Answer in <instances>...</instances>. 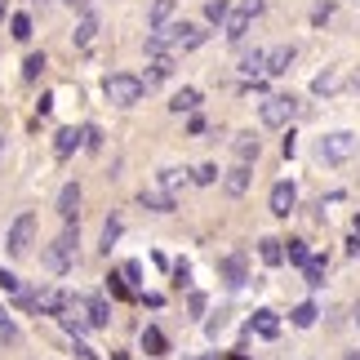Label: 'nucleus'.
Returning a JSON list of instances; mask_svg holds the SVG:
<instances>
[{
    "mask_svg": "<svg viewBox=\"0 0 360 360\" xmlns=\"http://www.w3.org/2000/svg\"><path fill=\"white\" fill-rule=\"evenodd\" d=\"M72 352H76L80 360H98V352H94L89 342H80V338H72Z\"/></svg>",
    "mask_w": 360,
    "mask_h": 360,
    "instance_id": "obj_42",
    "label": "nucleus"
},
{
    "mask_svg": "<svg viewBox=\"0 0 360 360\" xmlns=\"http://www.w3.org/2000/svg\"><path fill=\"white\" fill-rule=\"evenodd\" d=\"M196 107H200V89H191V85L178 89L174 98H169V112H174V116H191Z\"/></svg>",
    "mask_w": 360,
    "mask_h": 360,
    "instance_id": "obj_20",
    "label": "nucleus"
},
{
    "mask_svg": "<svg viewBox=\"0 0 360 360\" xmlns=\"http://www.w3.org/2000/svg\"><path fill=\"white\" fill-rule=\"evenodd\" d=\"M174 9H178V0H151V13H147V27H165L174 18Z\"/></svg>",
    "mask_w": 360,
    "mask_h": 360,
    "instance_id": "obj_24",
    "label": "nucleus"
},
{
    "mask_svg": "<svg viewBox=\"0 0 360 360\" xmlns=\"http://www.w3.org/2000/svg\"><path fill=\"white\" fill-rule=\"evenodd\" d=\"M5 245H9L13 258H27V254H32V245H36V214H18V218H13Z\"/></svg>",
    "mask_w": 360,
    "mask_h": 360,
    "instance_id": "obj_5",
    "label": "nucleus"
},
{
    "mask_svg": "<svg viewBox=\"0 0 360 360\" xmlns=\"http://www.w3.org/2000/svg\"><path fill=\"white\" fill-rule=\"evenodd\" d=\"M174 285H178V289H187V285H191V262H183V258L174 262Z\"/></svg>",
    "mask_w": 360,
    "mask_h": 360,
    "instance_id": "obj_37",
    "label": "nucleus"
},
{
    "mask_svg": "<svg viewBox=\"0 0 360 360\" xmlns=\"http://www.w3.org/2000/svg\"><path fill=\"white\" fill-rule=\"evenodd\" d=\"M240 72H245V76H258V72H267V53H262V49L245 53V58H240Z\"/></svg>",
    "mask_w": 360,
    "mask_h": 360,
    "instance_id": "obj_32",
    "label": "nucleus"
},
{
    "mask_svg": "<svg viewBox=\"0 0 360 360\" xmlns=\"http://www.w3.org/2000/svg\"><path fill=\"white\" fill-rule=\"evenodd\" d=\"M5 13H9V0H0V22H5Z\"/></svg>",
    "mask_w": 360,
    "mask_h": 360,
    "instance_id": "obj_48",
    "label": "nucleus"
},
{
    "mask_svg": "<svg viewBox=\"0 0 360 360\" xmlns=\"http://www.w3.org/2000/svg\"><path fill=\"white\" fill-rule=\"evenodd\" d=\"M76 227L72 223H67L63 231H58V240H53L49 249H45V267H53V271H67V267H72V262H76Z\"/></svg>",
    "mask_w": 360,
    "mask_h": 360,
    "instance_id": "obj_4",
    "label": "nucleus"
},
{
    "mask_svg": "<svg viewBox=\"0 0 360 360\" xmlns=\"http://www.w3.org/2000/svg\"><path fill=\"white\" fill-rule=\"evenodd\" d=\"M262 13V5L258 0H249L245 9H236V13H227V22H223V32H227V40L231 45H240V40L249 36V27H254V18Z\"/></svg>",
    "mask_w": 360,
    "mask_h": 360,
    "instance_id": "obj_7",
    "label": "nucleus"
},
{
    "mask_svg": "<svg viewBox=\"0 0 360 360\" xmlns=\"http://www.w3.org/2000/svg\"><path fill=\"white\" fill-rule=\"evenodd\" d=\"M316 316H321V307H316V302H298V307L289 311V325H294V329H311Z\"/></svg>",
    "mask_w": 360,
    "mask_h": 360,
    "instance_id": "obj_23",
    "label": "nucleus"
},
{
    "mask_svg": "<svg viewBox=\"0 0 360 360\" xmlns=\"http://www.w3.org/2000/svg\"><path fill=\"white\" fill-rule=\"evenodd\" d=\"M169 32H174V53H191L210 40V32L196 27V22H169Z\"/></svg>",
    "mask_w": 360,
    "mask_h": 360,
    "instance_id": "obj_8",
    "label": "nucleus"
},
{
    "mask_svg": "<svg viewBox=\"0 0 360 360\" xmlns=\"http://www.w3.org/2000/svg\"><path fill=\"white\" fill-rule=\"evenodd\" d=\"M22 302L40 316H58L67 302H72V294H67V289H36V294H22Z\"/></svg>",
    "mask_w": 360,
    "mask_h": 360,
    "instance_id": "obj_6",
    "label": "nucleus"
},
{
    "mask_svg": "<svg viewBox=\"0 0 360 360\" xmlns=\"http://www.w3.org/2000/svg\"><path fill=\"white\" fill-rule=\"evenodd\" d=\"M267 210L276 214V218H289L298 210V187L289 183V178H281V183L271 187V196H267Z\"/></svg>",
    "mask_w": 360,
    "mask_h": 360,
    "instance_id": "obj_9",
    "label": "nucleus"
},
{
    "mask_svg": "<svg viewBox=\"0 0 360 360\" xmlns=\"http://www.w3.org/2000/svg\"><path fill=\"white\" fill-rule=\"evenodd\" d=\"M281 151H285V156H294V151H298V138H294V134H285V143H281Z\"/></svg>",
    "mask_w": 360,
    "mask_h": 360,
    "instance_id": "obj_47",
    "label": "nucleus"
},
{
    "mask_svg": "<svg viewBox=\"0 0 360 360\" xmlns=\"http://www.w3.org/2000/svg\"><path fill=\"white\" fill-rule=\"evenodd\" d=\"M120 231H124V223H120V218H107V223H103V254H112V245L120 240Z\"/></svg>",
    "mask_w": 360,
    "mask_h": 360,
    "instance_id": "obj_30",
    "label": "nucleus"
},
{
    "mask_svg": "<svg viewBox=\"0 0 360 360\" xmlns=\"http://www.w3.org/2000/svg\"><path fill=\"white\" fill-rule=\"evenodd\" d=\"M36 107H40V116H49V112H53V94H40Z\"/></svg>",
    "mask_w": 360,
    "mask_h": 360,
    "instance_id": "obj_46",
    "label": "nucleus"
},
{
    "mask_svg": "<svg viewBox=\"0 0 360 360\" xmlns=\"http://www.w3.org/2000/svg\"><path fill=\"white\" fill-rule=\"evenodd\" d=\"M258 116H262L267 129H285V124L298 116V98H294V94H271V98H262Z\"/></svg>",
    "mask_w": 360,
    "mask_h": 360,
    "instance_id": "obj_3",
    "label": "nucleus"
},
{
    "mask_svg": "<svg viewBox=\"0 0 360 360\" xmlns=\"http://www.w3.org/2000/svg\"><path fill=\"white\" fill-rule=\"evenodd\" d=\"M352 85H356V89H360V72H356V80H352Z\"/></svg>",
    "mask_w": 360,
    "mask_h": 360,
    "instance_id": "obj_52",
    "label": "nucleus"
},
{
    "mask_svg": "<svg viewBox=\"0 0 360 360\" xmlns=\"http://www.w3.org/2000/svg\"><path fill=\"white\" fill-rule=\"evenodd\" d=\"M107 294H112V298H134V289L124 285L120 276H107Z\"/></svg>",
    "mask_w": 360,
    "mask_h": 360,
    "instance_id": "obj_36",
    "label": "nucleus"
},
{
    "mask_svg": "<svg viewBox=\"0 0 360 360\" xmlns=\"http://www.w3.org/2000/svg\"><path fill=\"white\" fill-rule=\"evenodd\" d=\"M45 53H27V63H22V80L32 85V80H40V72H45Z\"/></svg>",
    "mask_w": 360,
    "mask_h": 360,
    "instance_id": "obj_31",
    "label": "nucleus"
},
{
    "mask_svg": "<svg viewBox=\"0 0 360 360\" xmlns=\"http://www.w3.org/2000/svg\"><path fill=\"white\" fill-rule=\"evenodd\" d=\"M329 13H334V5H316V9H311V22H325Z\"/></svg>",
    "mask_w": 360,
    "mask_h": 360,
    "instance_id": "obj_45",
    "label": "nucleus"
},
{
    "mask_svg": "<svg viewBox=\"0 0 360 360\" xmlns=\"http://www.w3.org/2000/svg\"><path fill=\"white\" fill-rule=\"evenodd\" d=\"M191 183H196V187H214L218 183V165H196V169H191Z\"/></svg>",
    "mask_w": 360,
    "mask_h": 360,
    "instance_id": "obj_35",
    "label": "nucleus"
},
{
    "mask_svg": "<svg viewBox=\"0 0 360 360\" xmlns=\"http://www.w3.org/2000/svg\"><path fill=\"white\" fill-rule=\"evenodd\" d=\"M67 5H72V0H67Z\"/></svg>",
    "mask_w": 360,
    "mask_h": 360,
    "instance_id": "obj_54",
    "label": "nucleus"
},
{
    "mask_svg": "<svg viewBox=\"0 0 360 360\" xmlns=\"http://www.w3.org/2000/svg\"><path fill=\"white\" fill-rule=\"evenodd\" d=\"M103 94H107V103H112V107H138V103H143V94H147V85H143V76L112 72V76L103 80Z\"/></svg>",
    "mask_w": 360,
    "mask_h": 360,
    "instance_id": "obj_1",
    "label": "nucleus"
},
{
    "mask_svg": "<svg viewBox=\"0 0 360 360\" xmlns=\"http://www.w3.org/2000/svg\"><path fill=\"white\" fill-rule=\"evenodd\" d=\"M72 40H76L80 49H85V45H94V40H98V13H85V18L76 22V32H72Z\"/></svg>",
    "mask_w": 360,
    "mask_h": 360,
    "instance_id": "obj_22",
    "label": "nucleus"
},
{
    "mask_svg": "<svg viewBox=\"0 0 360 360\" xmlns=\"http://www.w3.org/2000/svg\"><path fill=\"white\" fill-rule=\"evenodd\" d=\"M58 218H63V223H76V218H80V187L76 183H67L58 191Z\"/></svg>",
    "mask_w": 360,
    "mask_h": 360,
    "instance_id": "obj_14",
    "label": "nucleus"
},
{
    "mask_svg": "<svg viewBox=\"0 0 360 360\" xmlns=\"http://www.w3.org/2000/svg\"><path fill=\"white\" fill-rule=\"evenodd\" d=\"M85 147H89V151L103 147V129H98V124H85Z\"/></svg>",
    "mask_w": 360,
    "mask_h": 360,
    "instance_id": "obj_41",
    "label": "nucleus"
},
{
    "mask_svg": "<svg viewBox=\"0 0 360 360\" xmlns=\"http://www.w3.org/2000/svg\"><path fill=\"white\" fill-rule=\"evenodd\" d=\"M352 231H356V236H360V218H356V227H352Z\"/></svg>",
    "mask_w": 360,
    "mask_h": 360,
    "instance_id": "obj_51",
    "label": "nucleus"
},
{
    "mask_svg": "<svg viewBox=\"0 0 360 360\" xmlns=\"http://www.w3.org/2000/svg\"><path fill=\"white\" fill-rule=\"evenodd\" d=\"M231 360H249V356H240V352H236V356H231Z\"/></svg>",
    "mask_w": 360,
    "mask_h": 360,
    "instance_id": "obj_53",
    "label": "nucleus"
},
{
    "mask_svg": "<svg viewBox=\"0 0 360 360\" xmlns=\"http://www.w3.org/2000/svg\"><path fill=\"white\" fill-rule=\"evenodd\" d=\"M223 329H227V311H218V316H210V321H205V334H210V338H218Z\"/></svg>",
    "mask_w": 360,
    "mask_h": 360,
    "instance_id": "obj_40",
    "label": "nucleus"
},
{
    "mask_svg": "<svg viewBox=\"0 0 360 360\" xmlns=\"http://www.w3.org/2000/svg\"><path fill=\"white\" fill-rule=\"evenodd\" d=\"M183 178H187V174H183V169H174V165H169V169H160V187H165V191H174L178 183H183Z\"/></svg>",
    "mask_w": 360,
    "mask_h": 360,
    "instance_id": "obj_38",
    "label": "nucleus"
},
{
    "mask_svg": "<svg viewBox=\"0 0 360 360\" xmlns=\"http://www.w3.org/2000/svg\"><path fill=\"white\" fill-rule=\"evenodd\" d=\"M76 147H85V129H76V124H67V129H58V138H53V156L67 160Z\"/></svg>",
    "mask_w": 360,
    "mask_h": 360,
    "instance_id": "obj_13",
    "label": "nucleus"
},
{
    "mask_svg": "<svg viewBox=\"0 0 360 360\" xmlns=\"http://www.w3.org/2000/svg\"><path fill=\"white\" fill-rule=\"evenodd\" d=\"M356 151H360V134H352V129H334V134H325L321 143H316V156L325 165H347Z\"/></svg>",
    "mask_w": 360,
    "mask_h": 360,
    "instance_id": "obj_2",
    "label": "nucleus"
},
{
    "mask_svg": "<svg viewBox=\"0 0 360 360\" xmlns=\"http://www.w3.org/2000/svg\"><path fill=\"white\" fill-rule=\"evenodd\" d=\"M294 58H298V49H294V45L271 49V53H267V76H285L289 67H294Z\"/></svg>",
    "mask_w": 360,
    "mask_h": 360,
    "instance_id": "obj_17",
    "label": "nucleus"
},
{
    "mask_svg": "<svg viewBox=\"0 0 360 360\" xmlns=\"http://www.w3.org/2000/svg\"><path fill=\"white\" fill-rule=\"evenodd\" d=\"M85 316H89L94 329H107V325H112V307H107V298H98V294L85 298Z\"/></svg>",
    "mask_w": 360,
    "mask_h": 360,
    "instance_id": "obj_18",
    "label": "nucleus"
},
{
    "mask_svg": "<svg viewBox=\"0 0 360 360\" xmlns=\"http://www.w3.org/2000/svg\"><path fill=\"white\" fill-rule=\"evenodd\" d=\"M258 258L267 262V267H281V262H285V240L262 236V240H258Z\"/></svg>",
    "mask_w": 360,
    "mask_h": 360,
    "instance_id": "obj_21",
    "label": "nucleus"
},
{
    "mask_svg": "<svg viewBox=\"0 0 360 360\" xmlns=\"http://www.w3.org/2000/svg\"><path fill=\"white\" fill-rule=\"evenodd\" d=\"M249 329H254L258 338H276V334H281V316L267 311V307H258V311H254V321H249Z\"/></svg>",
    "mask_w": 360,
    "mask_h": 360,
    "instance_id": "obj_16",
    "label": "nucleus"
},
{
    "mask_svg": "<svg viewBox=\"0 0 360 360\" xmlns=\"http://www.w3.org/2000/svg\"><path fill=\"white\" fill-rule=\"evenodd\" d=\"M138 276H143V267H138V262H124V281H129V285H143Z\"/></svg>",
    "mask_w": 360,
    "mask_h": 360,
    "instance_id": "obj_43",
    "label": "nucleus"
},
{
    "mask_svg": "<svg viewBox=\"0 0 360 360\" xmlns=\"http://www.w3.org/2000/svg\"><path fill=\"white\" fill-rule=\"evenodd\" d=\"M302 276H307V285H311V289H321V285H325V258H307Z\"/></svg>",
    "mask_w": 360,
    "mask_h": 360,
    "instance_id": "obj_33",
    "label": "nucleus"
},
{
    "mask_svg": "<svg viewBox=\"0 0 360 360\" xmlns=\"http://www.w3.org/2000/svg\"><path fill=\"white\" fill-rule=\"evenodd\" d=\"M218 276H223V285H227V289L249 285V258L240 254V249H236V254H227L223 262H218Z\"/></svg>",
    "mask_w": 360,
    "mask_h": 360,
    "instance_id": "obj_10",
    "label": "nucleus"
},
{
    "mask_svg": "<svg viewBox=\"0 0 360 360\" xmlns=\"http://www.w3.org/2000/svg\"><path fill=\"white\" fill-rule=\"evenodd\" d=\"M0 342H5V347H18V342H22V329L13 325V316L5 307H0Z\"/></svg>",
    "mask_w": 360,
    "mask_h": 360,
    "instance_id": "obj_26",
    "label": "nucleus"
},
{
    "mask_svg": "<svg viewBox=\"0 0 360 360\" xmlns=\"http://www.w3.org/2000/svg\"><path fill=\"white\" fill-rule=\"evenodd\" d=\"M249 174H254V169H249L245 160H236V165H231V169H227V178H223L227 196H245V191H249Z\"/></svg>",
    "mask_w": 360,
    "mask_h": 360,
    "instance_id": "obj_15",
    "label": "nucleus"
},
{
    "mask_svg": "<svg viewBox=\"0 0 360 360\" xmlns=\"http://www.w3.org/2000/svg\"><path fill=\"white\" fill-rule=\"evenodd\" d=\"M227 13H231V0H205V22L223 27V22H227Z\"/></svg>",
    "mask_w": 360,
    "mask_h": 360,
    "instance_id": "obj_29",
    "label": "nucleus"
},
{
    "mask_svg": "<svg viewBox=\"0 0 360 360\" xmlns=\"http://www.w3.org/2000/svg\"><path fill=\"white\" fill-rule=\"evenodd\" d=\"M307 258H311L307 240H285V262L289 267H307Z\"/></svg>",
    "mask_w": 360,
    "mask_h": 360,
    "instance_id": "obj_27",
    "label": "nucleus"
},
{
    "mask_svg": "<svg viewBox=\"0 0 360 360\" xmlns=\"http://www.w3.org/2000/svg\"><path fill=\"white\" fill-rule=\"evenodd\" d=\"M138 205H143V210H151V214H174V210H178L174 191H165V187H156V191H138Z\"/></svg>",
    "mask_w": 360,
    "mask_h": 360,
    "instance_id": "obj_12",
    "label": "nucleus"
},
{
    "mask_svg": "<svg viewBox=\"0 0 360 360\" xmlns=\"http://www.w3.org/2000/svg\"><path fill=\"white\" fill-rule=\"evenodd\" d=\"M187 311L200 316V311H205V294H191V298H187Z\"/></svg>",
    "mask_w": 360,
    "mask_h": 360,
    "instance_id": "obj_44",
    "label": "nucleus"
},
{
    "mask_svg": "<svg viewBox=\"0 0 360 360\" xmlns=\"http://www.w3.org/2000/svg\"><path fill=\"white\" fill-rule=\"evenodd\" d=\"M231 151H236V160L254 165V160H258V151H262V143H258V138L245 129V134H236V138H231Z\"/></svg>",
    "mask_w": 360,
    "mask_h": 360,
    "instance_id": "obj_19",
    "label": "nucleus"
},
{
    "mask_svg": "<svg viewBox=\"0 0 360 360\" xmlns=\"http://www.w3.org/2000/svg\"><path fill=\"white\" fill-rule=\"evenodd\" d=\"M174 76V53H151V63H147V72H143V85H165V80Z\"/></svg>",
    "mask_w": 360,
    "mask_h": 360,
    "instance_id": "obj_11",
    "label": "nucleus"
},
{
    "mask_svg": "<svg viewBox=\"0 0 360 360\" xmlns=\"http://www.w3.org/2000/svg\"><path fill=\"white\" fill-rule=\"evenodd\" d=\"M9 36L13 40H32V18H27V13H13V18H9Z\"/></svg>",
    "mask_w": 360,
    "mask_h": 360,
    "instance_id": "obj_34",
    "label": "nucleus"
},
{
    "mask_svg": "<svg viewBox=\"0 0 360 360\" xmlns=\"http://www.w3.org/2000/svg\"><path fill=\"white\" fill-rule=\"evenodd\" d=\"M0 289H5V294H22V281H18L13 271H5V267H0Z\"/></svg>",
    "mask_w": 360,
    "mask_h": 360,
    "instance_id": "obj_39",
    "label": "nucleus"
},
{
    "mask_svg": "<svg viewBox=\"0 0 360 360\" xmlns=\"http://www.w3.org/2000/svg\"><path fill=\"white\" fill-rule=\"evenodd\" d=\"M356 329H360V302H356Z\"/></svg>",
    "mask_w": 360,
    "mask_h": 360,
    "instance_id": "obj_49",
    "label": "nucleus"
},
{
    "mask_svg": "<svg viewBox=\"0 0 360 360\" xmlns=\"http://www.w3.org/2000/svg\"><path fill=\"white\" fill-rule=\"evenodd\" d=\"M347 360H360V352H347Z\"/></svg>",
    "mask_w": 360,
    "mask_h": 360,
    "instance_id": "obj_50",
    "label": "nucleus"
},
{
    "mask_svg": "<svg viewBox=\"0 0 360 360\" xmlns=\"http://www.w3.org/2000/svg\"><path fill=\"white\" fill-rule=\"evenodd\" d=\"M338 85H342V76L334 72V67H325V72H321V76L311 80V94H321V98H325V94H334Z\"/></svg>",
    "mask_w": 360,
    "mask_h": 360,
    "instance_id": "obj_28",
    "label": "nucleus"
},
{
    "mask_svg": "<svg viewBox=\"0 0 360 360\" xmlns=\"http://www.w3.org/2000/svg\"><path fill=\"white\" fill-rule=\"evenodd\" d=\"M143 352H147V356H165V352H169V342H165V334H160L156 325L143 329Z\"/></svg>",
    "mask_w": 360,
    "mask_h": 360,
    "instance_id": "obj_25",
    "label": "nucleus"
}]
</instances>
